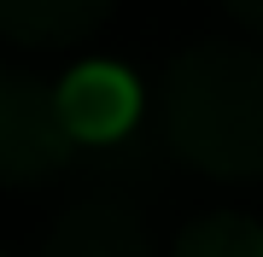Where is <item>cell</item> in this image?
<instances>
[{"instance_id": "6da1fadb", "label": "cell", "mask_w": 263, "mask_h": 257, "mask_svg": "<svg viewBox=\"0 0 263 257\" xmlns=\"http://www.w3.org/2000/svg\"><path fill=\"white\" fill-rule=\"evenodd\" d=\"M164 146L222 181L263 175V53L199 41L164 76Z\"/></svg>"}, {"instance_id": "7a4b0ae2", "label": "cell", "mask_w": 263, "mask_h": 257, "mask_svg": "<svg viewBox=\"0 0 263 257\" xmlns=\"http://www.w3.org/2000/svg\"><path fill=\"white\" fill-rule=\"evenodd\" d=\"M70 158H76V146H70L65 123H59L53 88L0 65V181L6 187L47 181Z\"/></svg>"}, {"instance_id": "3957f363", "label": "cell", "mask_w": 263, "mask_h": 257, "mask_svg": "<svg viewBox=\"0 0 263 257\" xmlns=\"http://www.w3.org/2000/svg\"><path fill=\"white\" fill-rule=\"evenodd\" d=\"M53 105L70 146H88V152L141 129V82L123 65H76L53 88Z\"/></svg>"}, {"instance_id": "277c9868", "label": "cell", "mask_w": 263, "mask_h": 257, "mask_svg": "<svg viewBox=\"0 0 263 257\" xmlns=\"http://www.w3.org/2000/svg\"><path fill=\"white\" fill-rule=\"evenodd\" d=\"M41 257H152V234L135 199L123 193H82L53 222Z\"/></svg>"}, {"instance_id": "5b68a950", "label": "cell", "mask_w": 263, "mask_h": 257, "mask_svg": "<svg viewBox=\"0 0 263 257\" xmlns=\"http://www.w3.org/2000/svg\"><path fill=\"white\" fill-rule=\"evenodd\" d=\"M111 0H0V35L18 47H65L100 29Z\"/></svg>"}, {"instance_id": "8992f818", "label": "cell", "mask_w": 263, "mask_h": 257, "mask_svg": "<svg viewBox=\"0 0 263 257\" xmlns=\"http://www.w3.org/2000/svg\"><path fill=\"white\" fill-rule=\"evenodd\" d=\"M176 257H263V222L252 216H199L187 234L176 240Z\"/></svg>"}, {"instance_id": "52a82bcc", "label": "cell", "mask_w": 263, "mask_h": 257, "mask_svg": "<svg viewBox=\"0 0 263 257\" xmlns=\"http://www.w3.org/2000/svg\"><path fill=\"white\" fill-rule=\"evenodd\" d=\"M228 12H234L240 24H252V29H263V0H228Z\"/></svg>"}]
</instances>
